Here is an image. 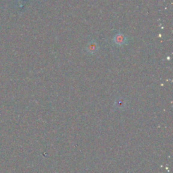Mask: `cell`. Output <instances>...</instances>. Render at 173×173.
Returning <instances> with one entry per match:
<instances>
[{
	"instance_id": "cell-2",
	"label": "cell",
	"mask_w": 173,
	"mask_h": 173,
	"mask_svg": "<svg viewBox=\"0 0 173 173\" xmlns=\"http://www.w3.org/2000/svg\"><path fill=\"white\" fill-rule=\"evenodd\" d=\"M97 49H98V46H97V43L95 41L90 42L87 46V52H88L89 53H91V54H94V53L96 52Z\"/></svg>"
},
{
	"instance_id": "cell-1",
	"label": "cell",
	"mask_w": 173,
	"mask_h": 173,
	"mask_svg": "<svg viewBox=\"0 0 173 173\" xmlns=\"http://www.w3.org/2000/svg\"><path fill=\"white\" fill-rule=\"evenodd\" d=\"M114 41L117 45L121 46V45L124 44L125 42H126V37H125L123 34L118 33L117 34H116L115 37H114Z\"/></svg>"
}]
</instances>
